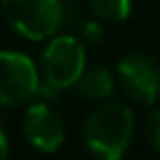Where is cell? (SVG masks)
I'll return each mask as SVG.
<instances>
[{
    "label": "cell",
    "instance_id": "1",
    "mask_svg": "<svg viewBox=\"0 0 160 160\" xmlns=\"http://www.w3.org/2000/svg\"><path fill=\"white\" fill-rule=\"evenodd\" d=\"M134 136V114L121 101H101L83 123V142L101 160H118Z\"/></svg>",
    "mask_w": 160,
    "mask_h": 160
},
{
    "label": "cell",
    "instance_id": "2",
    "mask_svg": "<svg viewBox=\"0 0 160 160\" xmlns=\"http://www.w3.org/2000/svg\"><path fill=\"white\" fill-rule=\"evenodd\" d=\"M2 18L27 40H46L62 29V0H2Z\"/></svg>",
    "mask_w": 160,
    "mask_h": 160
},
{
    "label": "cell",
    "instance_id": "3",
    "mask_svg": "<svg viewBox=\"0 0 160 160\" xmlns=\"http://www.w3.org/2000/svg\"><path fill=\"white\" fill-rule=\"evenodd\" d=\"M86 68V46L75 35H57L53 38L42 53V75L44 81L64 90L77 83Z\"/></svg>",
    "mask_w": 160,
    "mask_h": 160
},
{
    "label": "cell",
    "instance_id": "4",
    "mask_svg": "<svg viewBox=\"0 0 160 160\" xmlns=\"http://www.w3.org/2000/svg\"><path fill=\"white\" fill-rule=\"evenodd\" d=\"M40 92V72L24 53L0 51V105H20Z\"/></svg>",
    "mask_w": 160,
    "mask_h": 160
},
{
    "label": "cell",
    "instance_id": "5",
    "mask_svg": "<svg viewBox=\"0 0 160 160\" xmlns=\"http://www.w3.org/2000/svg\"><path fill=\"white\" fill-rule=\"evenodd\" d=\"M116 75L121 88L132 101L153 105L160 99V64L153 57L145 53L125 55L116 66Z\"/></svg>",
    "mask_w": 160,
    "mask_h": 160
},
{
    "label": "cell",
    "instance_id": "6",
    "mask_svg": "<svg viewBox=\"0 0 160 160\" xmlns=\"http://www.w3.org/2000/svg\"><path fill=\"white\" fill-rule=\"evenodd\" d=\"M22 129H24L27 140L44 153L57 151L66 138V127H64L62 116L46 103L29 105V110L24 112Z\"/></svg>",
    "mask_w": 160,
    "mask_h": 160
},
{
    "label": "cell",
    "instance_id": "7",
    "mask_svg": "<svg viewBox=\"0 0 160 160\" xmlns=\"http://www.w3.org/2000/svg\"><path fill=\"white\" fill-rule=\"evenodd\" d=\"M79 97L88 99V101H108L116 88L112 72L105 66H90L83 68L81 77L75 83Z\"/></svg>",
    "mask_w": 160,
    "mask_h": 160
},
{
    "label": "cell",
    "instance_id": "8",
    "mask_svg": "<svg viewBox=\"0 0 160 160\" xmlns=\"http://www.w3.org/2000/svg\"><path fill=\"white\" fill-rule=\"evenodd\" d=\"M90 11L101 22H121L132 11V0H86Z\"/></svg>",
    "mask_w": 160,
    "mask_h": 160
},
{
    "label": "cell",
    "instance_id": "9",
    "mask_svg": "<svg viewBox=\"0 0 160 160\" xmlns=\"http://www.w3.org/2000/svg\"><path fill=\"white\" fill-rule=\"evenodd\" d=\"M77 31H79V42L83 46H94V44H99L103 40L101 20H83Z\"/></svg>",
    "mask_w": 160,
    "mask_h": 160
},
{
    "label": "cell",
    "instance_id": "10",
    "mask_svg": "<svg viewBox=\"0 0 160 160\" xmlns=\"http://www.w3.org/2000/svg\"><path fill=\"white\" fill-rule=\"evenodd\" d=\"M145 136L149 140V145L160 151V108L151 110L145 118Z\"/></svg>",
    "mask_w": 160,
    "mask_h": 160
},
{
    "label": "cell",
    "instance_id": "11",
    "mask_svg": "<svg viewBox=\"0 0 160 160\" xmlns=\"http://www.w3.org/2000/svg\"><path fill=\"white\" fill-rule=\"evenodd\" d=\"M0 160H9V138L0 127Z\"/></svg>",
    "mask_w": 160,
    "mask_h": 160
},
{
    "label": "cell",
    "instance_id": "12",
    "mask_svg": "<svg viewBox=\"0 0 160 160\" xmlns=\"http://www.w3.org/2000/svg\"><path fill=\"white\" fill-rule=\"evenodd\" d=\"M118 160H123V158H118Z\"/></svg>",
    "mask_w": 160,
    "mask_h": 160
}]
</instances>
